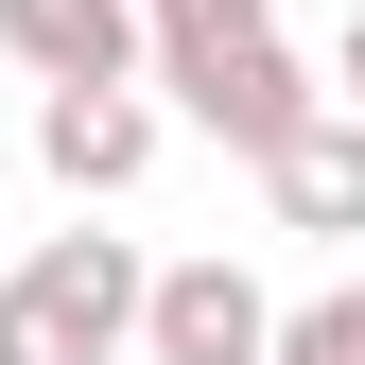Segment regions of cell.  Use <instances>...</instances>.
I'll return each mask as SVG.
<instances>
[{
    "instance_id": "cell-1",
    "label": "cell",
    "mask_w": 365,
    "mask_h": 365,
    "mask_svg": "<svg viewBox=\"0 0 365 365\" xmlns=\"http://www.w3.org/2000/svg\"><path fill=\"white\" fill-rule=\"evenodd\" d=\"M157 313V261L122 244V226H53V244H18V279H0V365H122Z\"/></svg>"
},
{
    "instance_id": "cell-2",
    "label": "cell",
    "mask_w": 365,
    "mask_h": 365,
    "mask_svg": "<svg viewBox=\"0 0 365 365\" xmlns=\"http://www.w3.org/2000/svg\"><path fill=\"white\" fill-rule=\"evenodd\" d=\"M140 348H157V365H279V296H261L226 244H209V261H157Z\"/></svg>"
},
{
    "instance_id": "cell-3",
    "label": "cell",
    "mask_w": 365,
    "mask_h": 365,
    "mask_svg": "<svg viewBox=\"0 0 365 365\" xmlns=\"http://www.w3.org/2000/svg\"><path fill=\"white\" fill-rule=\"evenodd\" d=\"M0 53H18L35 87H140V0H0Z\"/></svg>"
},
{
    "instance_id": "cell-4",
    "label": "cell",
    "mask_w": 365,
    "mask_h": 365,
    "mask_svg": "<svg viewBox=\"0 0 365 365\" xmlns=\"http://www.w3.org/2000/svg\"><path fill=\"white\" fill-rule=\"evenodd\" d=\"M35 157H53V192H140L157 174V105L140 87H35Z\"/></svg>"
},
{
    "instance_id": "cell-5",
    "label": "cell",
    "mask_w": 365,
    "mask_h": 365,
    "mask_svg": "<svg viewBox=\"0 0 365 365\" xmlns=\"http://www.w3.org/2000/svg\"><path fill=\"white\" fill-rule=\"evenodd\" d=\"M174 105H192V122H209L226 157H296L313 122H331V105H313V70L279 53V35H261V53H226V70H192V87H174Z\"/></svg>"
},
{
    "instance_id": "cell-6",
    "label": "cell",
    "mask_w": 365,
    "mask_h": 365,
    "mask_svg": "<svg viewBox=\"0 0 365 365\" xmlns=\"http://www.w3.org/2000/svg\"><path fill=\"white\" fill-rule=\"evenodd\" d=\"M261 192H279V226H296V244H365V122L331 105L296 157H261Z\"/></svg>"
},
{
    "instance_id": "cell-7",
    "label": "cell",
    "mask_w": 365,
    "mask_h": 365,
    "mask_svg": "<svg viewBox=\"0 0 365 365\" xmlns=\"http://www.w3.org/2000/svg\"><path fill=\"white\" fill-rule=\"evenodd\" d=\"M140 35H157V87H192V70H226V53H261L279 0H140Z\"/></svg>"
},
{
    "instance_id": "cell-8",
    "label": "cell",
    "mask_w": 365,
    "mask_h": 365,
    "mask_svg": "<svg viewBox=\"0 0 365 365\" xmlns=\"http://www.w3.org/2000/svg\"><path fill=\"white\" fill-rule=\"evenodd\" d=\"M279 365H365V279L296 296V313H279Z\"/></svg>"
},
{
    "instance_id": "cell-9",
    "label": "cell",
    "mask_w": 365,
    "mask_h": 365,
    "mask_svg": "<svg viewBox=\"0 0 365 365\" xmlns=\"http://www.w3.org/2000/svg\"><path fill=\"white\" fill-rule=\"evenodd\" d=\"M331 87H348V122H365V0H348V35H331Z\"/></svg>"
},
{
    "instance_id": "cell-10",
    "label": "cell",
    "mask_w": 365,
    "mask_h": 365,
    "mask_svg": "<svg viewBox=\"0 0 365 365\" xmlns=\"http://www.w3.org/2000/svg\"><path fill=\"white\" fill-rule=\"evenodd\" d=\"M0 279H18V261H0Z\"/></svg>"
}]
</instances>
